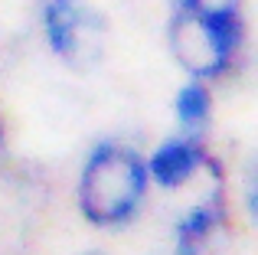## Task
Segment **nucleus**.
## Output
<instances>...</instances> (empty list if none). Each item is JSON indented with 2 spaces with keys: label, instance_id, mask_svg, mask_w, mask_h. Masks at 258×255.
<instances>
[{
  "label": "nucleus",
  "instance_id": "f257e3e1",
  "mask_svg": "<svg viewBox=\"0 0 258 255\" xmlns=\"http://www.w3.org/2000/svg\"><path fill=\"white\" fill-rule=\"evenodd\" d=\"M147 183V164L138 157V151L118 141H101L79 173V210L98 229H121L138 216Z\"/></svg>",
  "mask_w": 258,
  "mask_h": 255
},
{
  "label": "nucleus",
  "instance_id": "f03ea898",
  "mask_svg": "<svg viewBox=\"0 0 258 255\" xmlns=\"http://www.w3.org/2000/svg\"><path fill=\"white\" fill-rule=\"evenodd\" d=\"M173 52L193 76H222L245 46V17L239 0H176Z\"/></svg>",
  "mask_w": 258,
  "mask_h": 255
},
{
  "label": "nucleus",
  "instance_id": "7ed1b4c3",
  "mask_svg": "<svg viewBox=\"0 0 258 255\" xmlns=\"http://www.w3.org/2000/svg\"><path fill=\"white\" fill-rule=\"evenodd\" d=\"M209 164V154L203 151L200 141L193 138H170L154 151V157L147 160V177L164 190H176L193 177L200 167Z\"/></svg>",
  "mask_w": 258,
  "mask_h": 255
},
{
  "label": "nucleus",
  "instance_id": "20e7f679",
  "mask_svg": "<svg viewBox=\"0 0 258 255\" xmlns=\"http://www.w3.org/2000/svg\"><path fill=\"white\" fill-rule=\"evenodd\" d=\"M226 193H222V180H216V190L176 223V255H203L213 236L226 226Z\"/></svg>",
  "mask_w": 258,
  "mask_h": 255
},
{
  "label": "nucleus",
  "instance_id": "39448f33",
  "mask_svg": "<svg viewBox=\"0 0 258 255\" xmlns=\"http://www.w3.org/2000/svg\"><path fill=\"white\" fill-rule=\"evenodd\" d=\"M43 23L49 46L62 59L76 62L85 46V33L92 30V17L79 0H43Z\"/></svg>",
  "mask_w": 258,
  "mask_h": 255
},
{
  "label": "nucleus",
  "instance_id": "423d86ee",
  "mask_svg": "<svg viewBox=\"0 0 258 255\" xmlns=\"http://www.w3.org/2000/svg\"><path fill=\"white\" fill-rule=\"evenodd\" d=\"M209 89L203 82H189L176 92V118L186 128H203V121L209 118Z\"/></svg>",
  "mask_w": 258,
  "mask_h": 255
},
{
  "label": "nucleus",
  "instance_id": "0eeeda50",
  "mask_svg": "<svg viewBox=\"0 0 258 255\" xmlns=\"http://www.w3.org/2000/svg\"><path fill=\"white\" fill-rule=\"evenodd\" d=\"M4 151H7V138H4V124H0V157H4Z\"/></svg>",
  "mask_w": 258,
  "mask_h": 255
},
{
  "label": "nucleus",
  "instance_id": "6e6552de",
  "mask_svg": "<svg viewBox=\"0 0 258 255\" xmlns=\"http://www.w3.org/2000/svg\"><path fill=\"white\" fill-rule=\"evenodd\" d=\"M88 255H101V252H88Z\"/></svg>",
  "mask_w": 258,
  "mask_h": 255
}]
</instances>
